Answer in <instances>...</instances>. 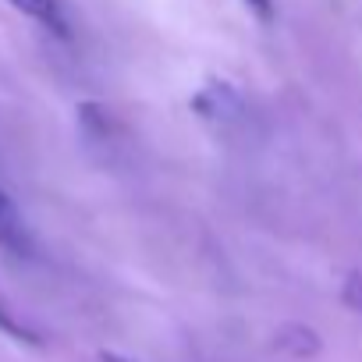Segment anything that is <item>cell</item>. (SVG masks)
I'll return each mask as SVG.
<instances>
[{"label": "cell", "mask_w": 362, "mask_h": 362, "mask_svg": "<svg viewBox=\"0 0 362 362\" xmlns=\"http://www.w3.org/2000/svg\"><path fill=\"white\" fill-rule=\"evenodd\" d=\"M0 249H4L8 256H33V231L18 210V203L0 189Z\"/></svg>", "instance_id": "obj_1"}, {"label": "cell", "mask_w": 362, "mask_h": 362, "mask_svg": "<svg viewBox=\"0 0 362 362\" xmlns=\"http://www.w3.org/2000/svg\"><path fill=\"white\" fill-rule=\"evenodd\" d=\"M15 11H22L25 18L40 22L43 29L57 33V36H68V18H64V4L61 0H8Z\"/></svg>", "instance_id": "obj_2"}, {"label": "cell", "mask_w": 362, "mask_h": 362, "mask_svg": "<svg viewBox=\"0 0 362 362\" xmlns=\"http://www.w3.org/2000/svg\"><path fill=\"white\" fill-rule=\"evenodd\" d=\"M0 330H4V334H11L15 341H29V344L36 341V337H33V330H29V327H22V323L11 316V309H8L4 302H0Z\"/></svg>", "instance_id": "obj_3"}, {"label": "cell", "mask_w": 362, "mask_h": 362, "mask_svg": "<svg viewBox=\"0 0 362 362\" xmlns=\"http://www.w3.org/2000/svg\"><path fill=\"white\" fill-rule=\"evenodd\" d=\"M249 4V11H256L263 22H270V15H274V0H245Z\"/></svg>", "instance_id": "obj_4"}]
</instances>
